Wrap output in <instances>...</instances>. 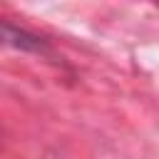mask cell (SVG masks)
I'll use <instances>...</instances> for the list:
<instances>
[{
  "mask_svg": "<svg viewBox=\"0 0 159 159\" xmlns=\"http://www.w3.org/2000/svg\"><path fill=\"white\" fill-rule=\"evenodd\" d=\"M2 35H5V40H10V42H5V45H12V47H17V50H42V42H40V37H35V35H27L25 30H17V27H12L10 22H5L2 25Z\"/></svg>",
  "mask_w": 159,
  "mask_h": 159,
  "instance_id": "cell-1",
  "label": "cell"
}]
</instances>
